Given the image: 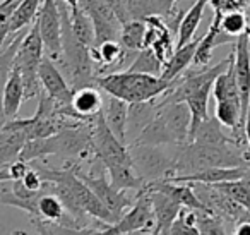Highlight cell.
<instances>
[{
	"mask_svg": "<svg viewBox=\"0 0 250 235\" xmlns=\"http://www.w3.org/2000/svg\"><path fill=\"white\" fill-rule=\"evenodd\" d=\"M238 148L236 144H204L195 141L177 146L171 177L195 173L211 166H249V160Z\"/></svg>",
	"mask_w": 250,
	"mask_h": 235,
	"instance_id": "6da1fadb",
	"label": "cell"
},
{
	"mask_svg": "<svg viewBox=\"0 0 250 235\" xmlns=\"http://www.w3.org/2000/svg\"><path fill=\"white\" fill-rule=\"evenodd\" d=\"M96 84L106 94L118 96L127 103H141L160 98L173 86L175 79L168 81L153 74L124 70V72H108L104 76H98Z\"/></svg>",
	"mask_w": 250,
	"mask_h": 235,
	"instance_id": "7a4b0ae2",
	"label": "cell"
},
{
	"mask_svg": "<svg viewBox=\"0 0 250 235\" xmlns=\"http://www.w3.org/2000/svg\"><path fill=\"white\" fill-rule=\"evenodd\" d=\"M43 57H45V43H43L38 24L35 23L29 28V31L26 33L21 45H19V50L14 59V66H12L21 70L28 100L40 96L43 93L42 81H40V66H42Z\"/></svg>",
	"mask_w": 250,
	"mask_h": 235,
	"instance_id": "3957f363",
	"label": "cell"
},
{
	"mask_svg": "<svg viewBox=\"0 0 250 235\" xmlns=\"http://www.w3.org/2000/svg\"><path fill=\"white\" fill-rule=\"evenodd\" d=\"M93 146L94 156L100 158L106 166V172L122 166H134L130 148L115 136V132L106 124L103 110L94 117L93 124Z\"/></svg>",
	"mask_w": 250,
	"mask_h": 235,
	"instance_id": "277c9868",
	"label": "cell"
},
{
	"mask_svg": "<svg viewBox=\"0 0 250 235\" xmlns=\"http://www.w3.org/2000/svg\"><path fill=\"white\" fill-rule=\"evenodd\" d=\"M74 166H76L77 175L94 190V194L100 197L101 203L113 213L117 221L125 214V210H129V208L132 206V199L129 197L127 190L117 189V187L111 184V180H108L106 166H104V163L101 162L100 158L94 156V165L91 166V170L87 173L83 172V170L79 168V165H74Z\"/></svg>",
	"mask_w": 250,
	"mask_h": 235,
	"instance_id": "5b68a950",
	"label": "cell"
},
{
	"mask_svg": "<svg viewBox=\"0 0 250 235\" xmlns=\"http://www.w3.org/2000/svg\"><path fill=\"white\" fill-rule=\"evenodd\" d=\"M129 148L134 168L146 182L165 180L173 175V155H167L161 146L130 144Z\"/></svg>",
	"mask_w": 250,
	"mask_h": 235,
	"instance_id": "8992f818",
	"label": "cell"
},
{
	"mask_svg": "<svg viewBox=\"0 0 250 235\" xmlns=\"http://www.w3.org/2000/svg\"><path fill=\"white\" fill-rule=\"evenodd\" d=\"M156 216H154L153 203L146 189L137 190L136 203L130 206L129 211L117 221V223H104L101 234H147L154 232Z\"/></svg>",
	"mask_w": 250,
	"mask_h": 235,
	"instance_id": "52a82bcc",
	"label": "cell"
},
{
	"mask_svg": "<svg viewBox=\"0 0 250 235\" xmlns=\"http://www.w3.org/2000/svg\"><path fill=\"white\" fill-rule=\"evenodd\" d=\"M36 24L42 33L45 43L46 55L55 60L57 66H63V48H62V12L57 0H43L40 5Z\"/></svg>",
	"mask_w": 250,
	"mask_h": 235,
	"instance_id": "ba28073f",
	"label": "cell"
},
{
	"mask_svg": "<svg viewBox=\"0 0 250 235\" xmlns=\"http://www.w3.org/2000/svg\"><path fill=\"white\" fill-rule=\"evenodd\" d=\"M81 7L87 12L96 31V47L108 40H120L122 21L104 0H81Z\"/></svg>",
	"mask_w": 250,
	"mask_h": 235,
	"instance_id": "9c48e42d",
	"label": "cell"
},
{
	"mask_svg": "<svg viewBox=\"0 0 250 235\" xmlns=\"http://www.w3.org/2000/svg\"><path fill=\"white\" fill-rule=\"evenodd\" d=\"M40 81H42L43 91L50 94L57 103L72 105L74 88L69 84V79L62 74L55 60H52L48 55L43 57L40 66Z\"/></svg>",
	"mask_w": 250,
	"mask_h": 235,
	"instance_id": "30bf717a",
	"label": "cell"
},
{
	"mask_svg": "<svg viewBox=\"0 0 250 235\" xmlns=\"http://www.w3.org/2000/svg\"><path fill=\"white\" fill-rule=\"evenodd\" d=\"M28 141V131L22 120H4L0 131V165H7L19 160V155Z\"/></svg>",
	"mask_w": 250,
	"mask_h": 235,
	"instance_id": "8fae6325",
	"label": "cell"
},
{
	"mask_svg": "<svg viewBox=\"0 0 250 235\" xmlns=\"http://www.w3.org/2000/svg\"><path fill=\"white\" fill-rule=\"evenodd\" d=\"M144 189L149 194L154 216H156V227H154L153 234H170L171 227H173L175 220H177L178 213L182 210V204L163 190L147 189V187H144Z\"/></svg>",
	"mask_w": 250,
	"mask_h": 235,
	"instance_id": "7c38bea8",
	"label": "cell"
},
{
	"mask_svg": "<svg viewBox=\"0 0 250 235\" xmlns=\"http://www.w3.org/2000/svg\"><path fill=\"white\" fill-rule=\"evenodd\" d=\"M221 18H223V12L214 11V18H212L211 24H209V29L204 36L201 38L197 47V52H195L194 57V66L195 67H206L209 64L212 57V52H214L216 47L219 45H226V43H231L233 36H229L228 33L223 31L221 28Z\"/></svg>",
	"mask_w": 250,
	"mask_h": 235,
	"instance_id": "4fadbf2b",
	"label": "cell"
},
{
	"mask_svg": "<svg viewBox=\"0 0 250 235\" xmlns=\"http://www.w3.org/2000/svg\"><path fill=\"white\" fill-rule=\"evenodd\" d=\"M42 2L43 0H19L14 11H12L11 18L5 23H0V29H2L0 40L5 42L11 35H16V33L28 28L38 18Z\"/></svg>",
	"mask_w": 250,
	"mask_h": 235,
	"instance_id": "5bb4252c",
	"label": "cell"
},
{
	"mask_svg": "<svg viewBox=\"0 0 250 235\" xmlns=\"http://www.w3.org/2000/svg\"><path fill=\"white\" fill-rule=\"evenodd\" d=\"M129 108L130 103L113 94H108L103 105V115L106 118V124L125 144L129 141Z\"/></svg>",
	"mask_w": 250,
	"mask_h": 235,
	"instance_id": "9a60e30c",
	"label": "cell"
},
{
	"mask_svg": "<svg viewBox=\"0 0 250 235\" xmlns=\"http://www.w3.org/2000/svg\"><path fill=\"white\" fill-rule=\"evenodd\" d=\"M26 98L24 81L18 67H12L9 77L4 81V96H2V117L4 120H11L18 115L19 107Z\"/></svg>",
	"mask_w": 250,
	"mask_h": 235,
	"instance_id": "2e32d148",
	"label": "cell"
},
{
	"mask_svg": "<svg viewBox=\"0 0 250 235\" xmlns=\"http://www.w3.org/2000/svg\"><path fill=\"white\" fill-rule=\"evenodd\" d=\"M250 166V165H249ZM249 166H211V168L201 170L195 173L187 175H175L167 180L171 182H202V184H219L226 180H238L243 179Z\"/></svg>",
	"mask_w": 250,
	"mask_h": 235,
	"instance_id": "e0dca14e",
	"label": "cell"
},
{
	"mask_svg": "<svg viewBox=\"0 0 250 235\" xmlns=\"http://www.w3.org/2000/svg\"><path fill=\"white\" fill-rule=\"evenodd\" d=\"M50 184L52 182H48L46 190L40 196V199H38L40 214H38V218H35V220H45V221H50V223H59V225H62V227H65L69 232H72L65 221V218L70 216L69 211H67L63 201L59 197V194L53 190V186H52V189H50Z\"/></svg>",
	"mask_w": 250,
	"mask_h": 235,
	"instance_id": "ac0fdd59",
	"label": "cell"
},
{
	"mask_svg": "<svg viewBox=\"0 0 250 235\" xmlns=\"http://www.w3.org/2000/svg\"><path fill=\"white\" fill-rule=\"evenodd\" d=\"M100 90L101 88L96 84L74 90L72 107L76 108L77 114H81L84 118H94L103 110V98H101Z\"/></svg>",
	"mask_w": 250,
	"mask_h": 235,
	"instance_id": "d6986e66",
	"label": "cell"
},
{
	"mask_svg": "<svg viewBox=\"0 0 250 235\" xmlns=\"http://www.w3.org/2000/svg\"><path fill=\"white\" fill-rule=\"evenodd\" d=\"M199 42H201V38L192 40V42H188L187 45H184V47H178L173 52V55L168 59V62L165 64L161 77H165V79H168V81H173V79H177L190 64H194V57H195V52H197Z\"/></svg>",
	"mask_w": 250,
	"mask_h": 235,
	"instance_id": "ffe728a7",
	"label": "cell"
},
{
	"mask_svg": "<svg viewBox=\"0 0 250 235\" xmlns=\"http://www.w3.org/2000/svg\"><path fill=\"white\" fill-rule=\"evenodd\" d=\"M160 110V98L151 101H141V103H130L129 108V134L130 139H136L139 132L156 117Z\"/></svg>",
	"mask_w": 250,
	"mask_h": 235,
	"instance_id": "44dd1931",
	"label": "cell"
},
{
	"mask_svg": "<svg viewBox=\"0 0 250 235\" xmlns=\"http://www.w3.org/2000/svg\"><path fill=\"white\" fill-rule=\"evenodd\" d=\"M208 2L209 0H195L194 4H192V7L184 14L180 26H178L177 42H175L177 48L187 45L188 42H192V38H194L195 31H197L199 24L202 21V16H204V9L208 5Z\"/></svg>",
	"mask_w": 250,
	"mask_h": 235,
	"instance_id": "7402d4cb",
	"label": "cell"
},
{
	"mask_svg": "<svg viewBox=\"0 0 250 235\" xmlns=\"http://www.w3.org/2000/svg\"><path fill=\"white\" fill-rule=\"evenodd\" d=\"M221 127H223V124L218 120V118L208 117L197 127V131L194 132L190 141L204 142V144H236V146H240L238 141H236L233 136H226Z\"/></svg>",
	"mask_w": 250,
	"mask_h": 235,
	"instance_id": "603a6c76",
	"label": "cell"
},
{
	"mask_svg": "<svg viewBox=\"0 0 250 235\" xmlns=\"http://www.w3.org/2000/svg\"><path fill=\"white\" fill-rule=\"evenodd\" d=\"M212 86H214V84H206L204 88L195 91V93L187 100V105H188V108H190V114H192L190 138L194 136V132L197 131L199 125L209 117L208 105H209V96H211V93H212ZM190 138H188V141H190Z\"/></svg>",
	"mask_w": 250,
	"mask_h": 235,
	"instance_id": "cb8c5ba5",
	"label": "cell"
},
{
	"mask_svg": "<svg viewBox=\"0 0 250 235\" xmlns=\"http://www.w3.org/2000/svg\"><path fill=\"white\" fill-rule=\"evenodd\" d=\"M146 31H147V24L144 19H130V21H127L122 26L120 43L129 52H139V50L144 48Z\"/></svg>",
	"mask_w": 250,
	"mask_h": 235,
	"instance_id": "d4e9b609",
	"label": "cell"
},
{
	"mask_svg": "<svg viewBox=\"0 0 250 235\" xmlns=\"http://www.w3.org/2000/svg\"><path fill=\"white\" fill-rule=\"evenodd\" d=\"M70 21H72V28L79 42H83L86 47L93 48L96 47V31H94V24L87 12L83 7L70 9Z\"/></svg>",
	"mask_w": 250,
	"mask_h": 235,
	"instance_id": "484cf974",
	"label": "cell"
},
{
	"mask_svg": "<svg viewBox=\"0 0 250 235\" xmlns=\"http://www.w3.org/2000/svg\"><path fill=\"white\" fill-rule=\"evenodd\" d=\"M165 62L156 55L153 48H143L137 52L130 66L125 70L130 72H143V74H153V76H161L163 74Z\"/></svg>",
	"mask_w": 250,
	"mask_h": 235,
	"instance_id": "4316f807",
	"label": "cell"
},
{
	"mask_svg": "<svg viewBox=\"0 0 250 235\" xmlns=\"http://www.w3.org/2000/svg\"><path fill=\"white\" fill-rule=\"evenodd\" d=\"M216 189H219L221 192H225L226 196H229L231 199H235L238 204H242L243 208L250 211V184H247L243 179L238 180H226V182L219 184H211Z\"/></svg>",
	"mask_w": 250,
	"mask_h": 235,
	"instance_id": "83f0119b",
	"label": "cell"
},
{
	"mask_svg": "<svg viewBox=\"0 0 250 235\" xmlns=\"http://www.w3.org/2000/svg\"><path fill=\"white\" fill-rule=\"evenodd\" d=\"M170 234H195L201 235L197 227V213L194 208L182 206L180 213H178L177 220H175L173 227H171Z\"/></svg>",
	"mask_w": 250,
	"mask_h": 235,
	"instance_id": "f1b7e54d",
	"label": "cell"
},
{
	"mask_svg": "<svg viewBox=\"0 0 250 235\" xmlns=\"http://www.w3.org/2000/svg\"><path fill=\"white\" fill-rule=\"evenodd\" d=\"M221 28L225 33H228L233 38H238L243 33H247V16L243 11H231L223 12Z\"/></svg>",
	"mask_w": 250,
	"mask_h": 235,
	"instance_id": "f546056e",
	"label": "cell"
},
{
	"mask_svg": "<svg viewBox=\"0 0 250 235\" xmlns=\"http://www.w3.org/2000/svg\"><path fill=\"white\" fill-rule=\"evenodd\" d=\"M214 11L219 12H231V11H242L249 5L250 0H209Z\"/></svg>",
	"mask_w": 250,
	"mask_h": 235,
	"instance_id": "4dcf8cb0",
	"label": "cell"
},
{
	"mask_svg": "<svg viewBox=\"0 0 250 235\" xmlns=\"http://www.w3.org/2000/svg\"><path fill=\"white\" fill-rule=\"evenodd\" d=\"M108 5L115 11V14L118 16V19L122 21V24H125L127 21L132 19L129 11V0H104Z\"/></svg>",
	"mask_w": 250,
	"mask_h": 235,
	"instance_id": "1f68e13d",
	"label": "cell"
},
{
	"mask_svg": "<svg viewBox=\"0 0 250 235\" xmlns=\"http://www.w3.org/2000/svg\"><path fill=\"white\" fill-rule=\"evenodd\" d=\"M245 138L250 148V105H249V112H247V118H245Z\"/></svg>",
	"mask_w": 250,
	"mask_h": 235,
	"instance_id": "d6a6232c",
	"label": "cell"
},
{
	"mask_svg": "<svg viewBox=\"0 0 250 235\" xmlns=\"http://www.w3.org/2000/svg\"><path fill=\"white\" fill-rule=\"evenodd\" d=\"M65 2L69 4L70 9H76V7H79V5H81V0H65Z\"/></svg>",
	"mask_w": 250,
	"mask_h": 235,
	"instance_id": "836d02e7",
	"label": "cell"
},
{
	"mask_svg": "<svg viewBox=\"0 0 250 235\" xmlns=\"http://www.w3.org/2000/svg\"><path fill=\"white\" fill-rule=\"evenodd\" d=\"M14 2H19V0H2V4H14Z\"/></svg>",
	"mask_w": 250,
	"mask_h": 235,
	"instance_id": "e575fe53",
	"label": "cell"
}]
</instances>
